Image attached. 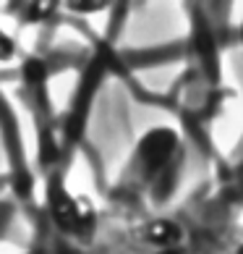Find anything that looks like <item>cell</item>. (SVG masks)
I'll list each match as a JSON object with an SVG mask.
<instances>
[{"instance_id": "6da1fadb", "label": "cell", "mask_w": 243, "mask_h": 254, "mask_svg": "<svg viewBox=\"0 0 243 254\" xmlns=\"http://www.w3.org/2000/svg\"><path fill=\"white\" fill-rule=\"evenodd\" d=\"M175 149H178V134H175L173 128H167V126L152 128V131H146L144 139L139 142L136 165L142 168V173L146 178H152L170 163Z\"/></svg>"}, {"instance_id": "7a4b0ae2", "label": "cell", "mask_w": 243, "mask_h": 254, "mask_svg": "<svg viewBox=\"0 0 243 254\" xmlns=\"http://www.w3.org/2000/svg\"><path fill=\"white\" fill-rule=\"evenodd\" d=\"M48 204H50V212H52L55 223H58V228L73 233V231H79L84 225V207L65 191L60 178H50V184H48Z\"/></svg>"}, {"instance_id": "3957f363", "label": "cell", "mask_w": 243, "mask_h": 254, "mask_svg": "<svg viewBox=\"0 0 243 254\" xmlns=\"http://www.w3.org/2000/svg\"><path fill=\"white\" fill-rule=\"evenodd\" d=\"M146 241L154 244L157 249H178L181 241H183V228L175 220H167V218H160V220H152L146 225Z\"/></svg>"}, {"instance_id": "277c9868", "label": "cell", "mask_w": 243, "mask_h": 254, "mask_svg": "<svg viewBox=\"0 0 243 254\" xmlns=\"http://www.w3.org/2000/svg\"><path fill=\"white\" fill-rule=\"evenodd\" d=\"M21 73H24L26 84L37 87V84H45V79H48V65H45V61H40V58H29V61H24Z\"/></svg>"}, {"instance_id": "5b68a950", "label": "cell", "mask_w": 243, "mask_h": 254, "mask_svg": "<svg viewBox=\"0 0 243 254\" xmlns=\"http://www.w3.org/2000/svg\"><path fill=\"white\" fill-rule=\"evenodd\" d=\"M13 53H16V45H13V40H11L8 34L0 32V61L13 58Z\"/></svg>"}, {"instance_id": "8992f818", "label": "cell", "mask_w": 243, "mask_h": 254, "mask_svg": "<svg viewBox=\"0 0 243 254\" xmlns=\"http://www.w3.org/2000/svg\"><path fill=\"white\" fill-rule=\"evenodd\" d=\"M68 8H73V11H102L105 3H68Z\"/></svg>"}, {"instance_id": "52a82bcc", "label": "cell", "mask_w": 243, "mask_h": 254, "mask_svg": "<svg viewBox=\"0 0 243 254\" xmlns=\"http://www.w3.org/2000/svg\"><path fill=\"white\" fill-rule=\"evenodd\" d=\"M157 254H183V252H181V249H160Z\"/></svg>"}, {"instance_id": "ba28073f", "label": "cell", "mask_w": 243, "mask_h": 254, "mask_svg": "<svg viewBox=\"0 0 243 254\" xmlns=\"http://www.w3.org/2000/svg\"><path fill=\"white\" fill-rule=\"evenodd\" d=\"M238 37H241V45H243V21H241V26H238Z\"/></svg>"}, {"instance_id": "9c48e42d", "label": "cell", "mask_w": 243, "mask_h": 254, "mask_svg": "<svg viewBox=\"0 0 243 254\" xmlns=\"http://www.w3.org/2000/svg\"><path fill=\"white\" fill-rule=\"evenodd\" d=\"M236 254H243V244H241V247H238V252Z\"/></svg>"}]
</instances>
